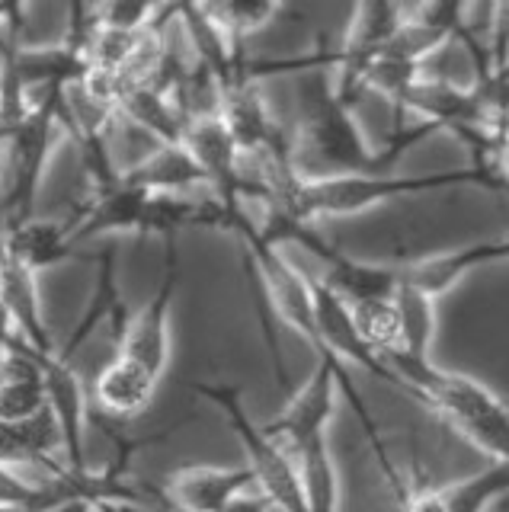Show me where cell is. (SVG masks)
Instances as JSON below:
<instances>
[{"mask_svg": "<svg viewBox=\"0 0 509 512\" xmlns=\"http://www.w3.org/2000/svg\"><path fill=\"white\" fill-rule=\"evenodd\" d=\"M250 490L253 474L247 464H186L164 480L161 500L177 512H221Z\"/></svg>", "mask_w": 509, "mask_h": 512, "instance_id": "10", "label": "cell"}, {"mask_svg": "<svg viewBox=\"0 0 509 512\" xmlns=\"http://www.w3.org/2000/svg\"><path fill=\"white\" fill-rule=\"evenodd\" d=\"M0 512H17V509H4V506H0Z\"/></svg>", "mask_w": 509, "mask_h": 512, "instance_id": "29", "label": "cell"}, {"mask_svg": "<svg viewBox=\"0 0 509 512\" xmlns=\"http://www.w3.org/2000/svg\"><path fill=\"white\" fill-rule=\"evenodd\" d=\"M401 509L404 512H449L439 487H417L401 493Z\"/></svg>", "mask_w": 509, "mask_h": 512, "instance_id": "23", "label": "cell"}, {"mask_svg": "<svg viewBox=\"0 0 509 512\" xmlns=\"http://www.w3.org/2000/svg\"><path fill=\"white\" fill-rule=\"evenodd\" d=\"M401 20L404 7L397 4H359L353 10L343 45L337 48V61H333V71H337L333 87H337L340 100L356 106L359 93L365 90V77H369L372 64L385 52V45L391 42Z\"/></svg>", "mask_w": 509, "mask_h": 512, "instance_id": "7", "label": "cell"}, {"mask_svg": "<svg viewBox=\"0 0 509 512\" xmlns=\"http://www.w3.org/2000/svg\"><path fill=\"white\" fill-rule=\"evenodd\" d=\"M298 96H301V122L295 141L298 154H311L324 167L321 176H356V173H391V164L401 157L404 148L420 141L433 128H413L397 141H391L385 151H375L362 135V125L356 119L353 106L340 100L337 87L330 84L324 68L298 74Z\"/></svg>", "mask_w": 509, "mask_h": 512, "instance_id": "3", "label": "cell"}, {"mask_svg": "<svg viewBox=\"0 0 509 512\" xmlns=\"http://www.w3.org/2000/svg\"><path fill=\"white\" fill-rule=\"evenodd\" d=\"M353 317H356L362 343L369 346L378 359H385V356H391V352L401 349V317H397L394 298L356 304Z\"/></svg>", "mask_w": 509, "mask_h": 512, "instance_id": "20", "label": "cell"}, {"mask_svg": "<svg viewBox=\"0 0 509 512\" xmlns=\"http://www.w3.org/2000/svg\"><path fill=\"white\" fill-rule=\"evenodd\" d=\"M42 512H100V503H93V500H65V503H58V506H49V509H42Z\"/></svg>", "mask_w": 509, "mask_h": 512, "instance_id": "26", "label": "cell"}, {"mask_svg": "<svg viewBox=\"0 0 509 512\" xmlns=\"http://www.w3.org/2000/svg\"><path fill=\"white\" fill-rule=\"evenodd\" d=\"M26 10L23 7H17V4H7V7H0V32H4L13 20H20Z\"/></svg>", "mask_w": 509, "mask_h": 512, "instance_id": "27", "label": "cell"}, {"mask_svg": "<svg viewBox=\"0 0 509 512\" xmlns=\"http://www.w3.org/2000/svg\"><path fill=\"white\" fill-rule=\"evenodd\" d=\"M221 512H276L273 509V503L266 500V496H260V493H244V496H237V500L228 506V509H221Z\"/></svg>", "mask_w": 509, "mask_h": 512, "instance_id": "24", "label": "cell"}, {"mask_svg": "<svg viewBox=\"0 0 509 512\" xmlns=\"http://www.w3.org/2000/svg\"><path fill=\"white\" fill-rule=\"evenodd\" d=\"M65 90L39 93L26 116L0 138V154H4V212L7 228L20 221L36 218L33 205L49 170L58 135L65 132V116H61Z\"/></svg>", "mask_w": 509, "mask_h": 512, "instance_id": "6", "label": "cell"}, {"mask_svg": "<svg viewBox=\"0 0 509 512\" xmlns=\"http://www.w3.org/2000/svg\"><path fill=\"white\" fill-rule=\"evenodd\" d=\"M4 234H7L10 253L17 256L26 269H33L36 276L42 269H55L77 256V244H74L68 218L65 221L29 218V221L13 224Z\"/></svg>", "mask_w": 509, "mask_h": 512, "instance_id": "14", "label": "cell"}, {"mask_svg": "<svg viewBox=\"0 0 509 512\" xmlns=\"http://www.w3.org/2000/svg\"><path fill=\"white\" fill-rule=\"evenodd\" d=\"M449 512H487L509 496V461H490L484 471L439 487Z\"/></svg>", "mask_w": 509, "mask_h": 512, "instance_id": "18", "label": "cell"}, {"mask_svg": "<svg viewBox=\"0 0 509 512\" xmlns=\"http://www.w3.org/2000/svg\"><path fill=\"white\" fill-rule=\"evenodd\" d=\"M209 16L218 23V29L225 36L244 48L250 36H257L260 29H266L276 20L279 13H285L282 4H266V0H231V4H205Z\"/></svg>", "mask_w": 509, "mask_h": 512, "instance_id": "19", "label": "cell"}, {"mask_svg": "<svg viewBox=\"0 0 509 512\" xmlns=\"http://www.w3.org/2000/svg\"><path fill=\"white\" fill-rule=\"evenodd\" d=\"M164 7L154 4H103L93 7V20H97L100 29L109 32H125V36H135V32H145L157 16H161Z\"/></svg>", "mask_w": 509, "mask_h": 512, "instance_id": "22", "label": "cell"}, {"mask_svg": "<svg viewBox=\"0 0 509 512\" xmlns=\"http://www.w3.org/2000/svg\"><path fill=\"white\" fill-rule=\"evenodd\" d=\"M397 388L436 410L461 439L490 461H509V404L471 375L442 368L433 359H410L404 352L385 356Z\"/></svg>", "mask_w": 509, "mask_h": 512, "instance_id": "4", "label": "cell"}, {"mask_svg": "<svg viewBox=\"0 0 509 512\" xmlns=\"http://www.w3.org/2000/svg\"><path fill=\"white\" fill-rule=\"evenodd\" d=\"M33 349V346H29ZM36 352V349H33ZM36 362L45 375V400L61 432V452H65V468L71 474L93 471L87 461V391L77 368L61 356V352H36Z\"/></svg>", "mask_w": 509, "mask_h": 512, "instance_id": "9", "label": "cell"}, {"mask_svg": "<svg viewBox=\"0 0 509 512\" xmlns=\"http://www.w3.org/2000/svg\"><path fill=\"white\" fill-rule=\"evenodd\" d=\"M506 132H509V109H506Z\"/></svg>", "mask_w": 509, "mask_h": 512, "instance_id": "28", "label": "cell"}, {"mask_svg": "<svg viewBox=\"0 0 509 512\" xmlns=\"http://www.w3.org/2000/svg\"><path fill=\"white\" fill-rule=\"evenodd\" d=\"M119 112L132 125L145 128L148 135L157 138V144H180L183 141V128L186 119L177 109V103L170 100L167 93H161L157 87H135L122 96Z\"/></svg>", "mask_w": 509, "mask_h": 512, "instance_id": "17", "label": "cell"}, {"mask_svg": "<svg viewBox=\"0 0 509 512\" xmlns=\"http://www.w3.org/2000/svg\"><path fill=\"white\" fill-rule=\"evenodd\" d=\"M189 388L225 416L228 429L244 448V464L253 474L257 493L266 496L276 512H308L305 487H301V474L292 452L266 426L253 420L250 410L244 407L241 388L225 381H189Z\"/></svg>", "mask_w": 509, "mask_h": 512, "instance_id": "5", "label": "cell"}, {"mask_svg": "<svg viewBox=\"0 0 509 512\" xmlns=\"http://www.w3.org/2000/svg\"><path fill=\"white\" fill-rule=\"evenodd\" d=\"M45 400V375L36 352L20 336H13L10 352L0 359V423H23L39 416Z\"/></svg>", "mask_w": 509, "mask_h": 512, "instance_id": "12", "label": "cell"}, {"mask_svg": "<svg viewBox=\"0 0 509 512\" xmlns=\"http://www.w3.org/2000/svg\"><path fill=\"white\" fill-rule=\"evenodd\" d=\"M0 506L17 512H42L49 506L45 480H29L10 464H0Z\"/></svg>", "mask_w": 509, "mask_h": 512, "instance_id": "21", "label": "cell"}, {"mask_svg": "<svg viewBox=\"0 0 509 512\" xmlns=\"http://www.w3.org/2000/svg\"><path fill=\"white\" fill-rule=\"evenodd\" d=\"M340 391L346 394L349 407L356 410L369 439H378V429L369 410H365L362 394H356L346 365L337 359L317 362L314 375L289 397V404L279 410L276 420L266 423V429L289 448L298 464L308 512H340V471L330 448V429L337 420Z\"/></svg>", "mask_w": 509, "mask_h": 512, "instance_id": "1", "label": "cell"}, {"mask_svg": "<svg viewBox=\"0 0 509 512\" xmlns=\"http://www.w3.org/2000/svg\"><path fill=\"white\" fill-rule=\"evenodd\" d=\"M497 263H509V231L487 237V240H474V244L445 250V253H429L423 260L401 263V282L420 288V292L439 301L442 295H449L461 279L471 276V272L484 266H497Z\"/></svg>", "mask_w": 509, "mask_h": 512, "instance_id": "11", "label": "cell"}, {"mask_svg": "<svg viewBox=\"0 0 509 512\" xmlns=\"http://www.w3.org/2000/svg\"><path fill=\"white\" fill-rule=\"evenodd\" d=\"M503 189L500 176L493 167L468 164L439 173L420 176H397V173H356V176H301V180L285 192L276 208L305 224L321 218H353L362 212H372L378 205H391L407 196H426V192L442 189Z\"/></svg>", "mask_w": 509, "mask_h": 512, "instance_id": "2", "label": "cell"}, {"mask_svg": "<svg viewBox=\"0 0 509 512\" xmlns=\"http://www.w3.org/2000/svg\"><path fill=\"white\" fill-rule=\"evenodd\" d=\"M177 285H180L177 240H167V260H164L161 285L154 288V295L148 298L145 308L129 317V324H125L122 336L116 340V356H129L161 378L170 362V311H173Z\"/></svg>", "mask_w": 509, "mask_h": 512, "instance_id": "8", "label": "cell"}, {"mask_svg": "<svg viewBox=\"0 0 509 512\" xmlns=\"http://www.w3.org/2000/svg\"><path fill=\"white\" fill-rule=\"evenodd\" d=\"M493 170H497L503 189H509V132H503L497 148H493Z\"/></svg>", "mask_w": 509, "mask_h": 512, "instance_id": "25", "label": "cell"}, {"mask_svg": "<svg viewBox=\"0 0 509 512\" xmlns=\"http://www.w3.org/2000/svg\"><path fill=\"white\" fill-rule=\"evenodd\" d=\"M157 384H161V375H154L151 368L129 356H116L97 375V400L109 416L129 420L148 410Z\"/></svg>", "mask_w": 509, "mask_h": 512, "instance_id": "15", "label": "cell"}, {"mask_svg": "<svg viewBox=\"0 0 509 512\" xmlns=\"http://www.w3.org/2000/svg\"><path fill=\"white\" fill-rule=\"evenodd\" d=\"M122 183L148 192V196H180L189 186H202L205 180L196 157L186 151V144H157L151 154H145L129 170H119Z\"/></svg>", "mask_w": 509, "mask_h": 512, "instance_id": "13", "label": "cell"}, {"mask_svg": "<svg viewBox=\"0 0 509 512\" xmlns=\"http://www.w3.org/2000/svg\"><path fill=\"white\" fill-rule=\"evenodd\" d=\"M394 308L401 317V349L410 359H433L436 333H439V301L407 282L397 285Z\"/></svg>", "mask_w": 509, "mask_h": 512, "instance_id": "16", "label": "cell"}]
</instances>
